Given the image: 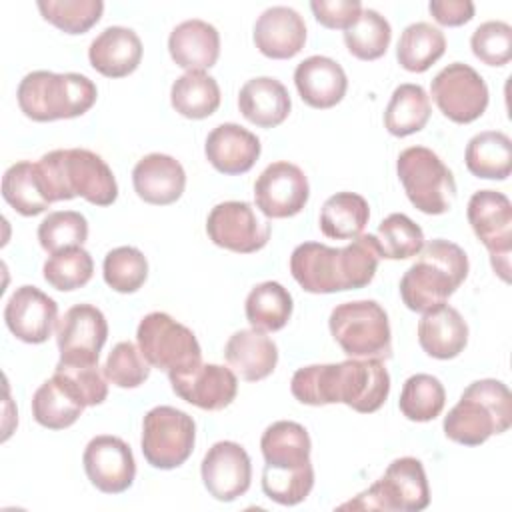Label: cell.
Instances as JSON below:
<instances>
[{"instance_id": "e575fe53", "label": "cell", "mask_w": 512, "mask_h": 512, "mask_svg": "<svg viewBox=\"0 0 512 512\" xmlns=\"http://www.w3.org/2000/svg\"><path fill=\"white\" fill-rule=\"evenodd\" d=\"M172 108L192 120L212 116L220 106V86L204 72H186L170 88Z\"/></svg>"}, {"instance_id": "74e56055", "label": "cell", "mask_w": 512, "mask_h": 512, "mask_svg": "<svg viewBox=\"0 0 512 512\" xmlns=\"http://www.w3.org/2000/svg\"><path fill=\"white\" fill-rule=\"evenodd\" d=\"M86 406L76 400L54 376L38 386L32 396L34 420L50 430H64L72 426Z\"/></svg>"}, {"instance_id": "d590c367", "label": "cell", "mask_w": 512, "mask_h": 512, "mask_svg": "<svg viewBox=\"0 0 512 512\" xmlns=\"http://www.w3.org/2000/svg\"><path fill=\"white\" fill-rule=\"evenodd\" d=\"M430 118V98L420 84H400L386 106L384 126L392 136L404 138L420 132Z\"/></svg>"}, {"instance_id": "f1b7e54d", "label": "cell", "mask_w": 512, "mask_h": 512, "mask_svg": "<svg viewBox=\"0 0 512 512\" xmlns=\"http://www.w3.org/2000/svg\"><path fill=\"white\" fill-rule=\"evenodd\" d=\"M418 342L432 358H456L468 344V324L456 308L442 304L420 318Z\"/></svg>"}, {"instance_id": "ffe728a7", "label": "cell", "mask_w": 512, "mask_h": 512, "mask_svg": "<svg viewBox=\"0 0 512 512\" xmlns=\"http://www.w3.org/2000/svg\"><path fill=\"white\" fill-rule=\"evenodd\" d=\"M172 390L184 402L202 410L218 412L232 404L238 394V380L230 368L218 364H198L184 372L168 374Z\"/></svg>"}, {"instance_id": "484cf974", "label": "cell", "mask_w": 512, "mask_h": 512, "mask_svg": "<svg viewBox=\"0 0 512 512\" xmlns=\"http://www.w3.org/2000/svg\"><path fill=\"white\" fill-rule=\"evenodd\" d=\"M88 60L102 76L124 78L138 68L142 60V42L130 28L108 26L92 40Z\"/></svg>"}, {"instance_id": "52a82bcc", "label": "cell", "mask_w": 512, "mask_h": 512, "mask_svg": "<svg viewBox=\"0 0 512 512\" xmlns=\"http://www.w3.org/2000/svg\"><path fill=\"white\" fill-rule=\"evenodd\" d=\"M96 96V84L88 76L76 72L56 74L50 70L26 74L16 90L20 110L34 122L82 116L94 106Z\"/></svg>"}, {"instance_id": "836d02e7", "label": "cell", "mask_w": 512, "mask_h": 512, "mask_svg": "<svg viewBox=\"0 0 512 512\" xmlns=\"http://www.w3.org/2000/svg\"><path fill=\"white\" fill-rule=\"evenodd\" d=\"M292 296L280 282H262L246 296L244 312L252 328L262 332L282 330L292 316Z\"/></svg>"}, {"instance_id": "c3c4849f", "label": "cell", "mask_w": 512, "mask_h": 512, "mask_svg": "<svg viewBox=\"0 0 512 512\" xmlns=\"http://www.w3.org/2000/svg\"><path fill=\"white\" fill-rule=\"evenodd\" d=\"M470 48L488 66L508 64L512 58V26L502 20L480 24L470 38Z\"/></svg>"}, {"instance_id": "ba28073f", "label": "cell", "mask_w": 512, "mask_h": 512, "mask_svg": "<svg viewBox=\"0 0 512 512\" xmlns=\"http://www.w3.org/2000/svg\"><path fill=\"white\" fill-rule=\"evenodd\" d=\"M330 334L350 358H390L392 338L386 310L376 300L342 302L330 312Z\"/></svg>"}, {"instance_id": "681fc988", "label": "cell", "mask_w": 512, "mask_h": 512, "mask_svg": "<svg viewBox=\"0 0 512 512\" xmlns=\"http://www.w3.org/2000/svg\"><path fill=\"white\" fill-rule=\"evenodd\" d=\"M310 10L314 18L330 30H348L362 14L358 0H312Z\"/></svg>"}, {"instance_id": "d6a6232c", "label": "cell", "mask_w": 512, "mask_h": 512, "mask_svg": "<svg viewBox=\"0 0 512 512\" xmlns=\"http://www.w3.org/2000/svg\"><path fill=\"white\" fill-rule=\"evenodd\" d=\"M2 196L22 216L42 214L52 202L46 196L36 162H16L2 176Z\"/></svg>"}, {"instance_id": "7402d4cb", "label": "cell", "mask_w": 512, "mask_h": 512, "mask_svg": "<svg viewBox=\"0 0 512 512\" xmlns=\"http://www.w3.org/2000/svg\"><path fill=\"white\" fill-rule=\"evenodd\" d=\"M254 44L268 58H294L306 44L304 18L288 6L264 10L254 24Z\"/></svg>"}, {"instance_id": "8fae6325", "label": "cell", "mask_w": 512, "mask_h": 512, "mask_svg": "<svg viewBox=\"0 0 512 512\" xmlns=\"http://www.w3.org/2000/svg\"><path fill=\"white\" fill-rule=\"evenodd\" d=\"M136 340L148 364L168 374L190 370L202 362L194 332L166 312L146 314L138 324Z\"/></svg>"}, {"instance_id": "f35d334b", "label": "cell", "mask_w": 512, "mask_h": 512, "mask_svg": "<svg viewBox=\"0 0 512 512\" xmlns=\"http://www.w3.org/2000/svg\"><path fill=\"white\" fill-rule=\"evenodd\" d=\"M446 404V390L432 374L410 376L400 392V412L412 422H428L440 416Z\"/></svg>"}, {"instance_id": "ee69618b", "label": "cell", "mask_w": 512, "mask_h": 512, "mask_svg": "<svg viewBox=\"0 0 512 512\" xmlns=\"http://www.w3.org/2000/svg\"><path fill=\"white\" fill-rule=\"evenodd\" d=\"M376 238L382 248V258L388 260H408L412 256H418L424 246L422 228L406 214L398 212L386 216L378 224Z\"/></svg>"}, {"instance_id": "1f68e13d", "label": "cell", "mask_w": 512, "mask_h": 512, "mask_svg": "<svg viewBox=\"0 0 512 512\" xmlns=\"http://www.w3.org/2000/svg\"><path fill=\"white\" fill-rule=\"evenodd\" d=\"M370 220V206L356 192H336L320 210V230L326 238L354 240L362 234Z\"/></svg>"}, {"instance_id": "5b68a950", "label": "cell", "mask_w": 512, "mask_h": 512, "mask_svg": "<svg viewBox=\"0 0 512 512\" xmlns=\"http://www.w3.org/2000/svg\"><path fill=\"white\" fill-rule=\"evenodd\" d=\"M420 258L400 278V296L408 310L430 312L458 290L468 276L466 252L448 240H432L418 252Z\"/></svg>"}, {"instance_id": "4dcf8cb0", "label": "cell", "mask_w": 512, "mask_h": 512, "mask_svg": "<svg viewBox=\"0 0 512 512\" xmlns=\"http://www.w3.org/2000/svg\"><path fill=\"white\" fill-rule=\"evenodd\" d=\"M470 174L486 180H506L512 172V142L504 132L486 130L470 138L464 152Z\"/></svg>"}, {"instance_id": "f907efd6", "label": "cell", "mask_w": 512, "mask_h": 512, "mask_svg": "<svg viewBox=\"0 0 512 512\" xmlns=\"http://www.w3.org/2000/svg\"><path fill=\"white\" fill-rule=\"evenodd\" d=\"M428 10L442 26H462L474 18V4L470 0H432Z\"/></svg>"}, {"instance_id": "bcb514c9", "label": "cell", "mask_w": 512, "mask_h": 512, "mask_svg": "<svg viewBox=\"0 0 512 512\" xmlns=\"http://www.w3.org/2000/svg\"><path fill=\"white\" fill-rule=\"evenodd\" d=\"M86 238H88V222L84 214L76 210L50 212L38 226V242L50 254H56L66 248L82 246Z\"/></svg>"}, {"instance_id": "d6986e66", "label": "cell", "mask_w": 512, "mask_h": 512, "mask_svg": "<svg viewBox=\"0 0 512 512\" xmlns=\"http://www.w3.org/2000/svg\"><path fill=\"white\" fill-rule=\"evenodd\" d=\"M200 474L210 496L220 502H232L250 488V456L238 442L220 440L204 454Z\"/></svg>"}, {"instance_id": "7a4b0ae2", "label": "cell", "mask_w": 512, "mask_h": 512, "mask_svg": "<svg viewBox=\"0 0 512 512\" xmlns=\"http://www.w3.org/2000/svg\"><path fill=\"white\" fill-rule=\"evenodd\" d=\"M382 248L376 234H360L344 248L320 242L298 244L290 256V272L302 290L332 294L364 288L372 282Z\"/></svg>"}, {"instance_id": "9c48e42d", "label": "cell", "mask_w": 512, "mask_h": 512, "mask_svg": "<svg viewBox=\"0 0 512 512\" xmlns=\"http://www.w3.org/2000/svg\"><path fill=\"white\" fill-rule=\"evenodd\" d=\"M396 172L412 206L424 214H444L456 198L452 170L426 146H410L400 152Z\"/></svg>"}, {"instance_id": "60d3db41", "label": "cell", "mask_w": 512, "mask_h": 512, "mask_svg": "<svg viewBox=\"0 0 512 512\" xmlns=\"http://www.w3.org/2000/svg\"><path fill=\"white\" fill-rule=\"evenodd\" d=\"M44 280L62 292H70L76 288H82L90 282L94 274V260L88 250L82 246L66 248L56 254H50V258L44 262Z\"/></svg>"}, {"instance_id": "7c38bea8", "label": "cell", "mask_w": 512, "mask_h": 512, "mask_svg": "<svg viewBox=\"0 0 512 512\" xmlns=\"http://www.w3.org/2000/svg\"><path fill=\"white\" fill-rule=\"evenodd\" d=\"M196 442L194 418L172 406H156L142 422V454L146 462L160 470L182 466Z\"/></svg>"}, {"instance_id": "4fadbf2b", "label": "cell", "mask_w": 512, "mask_h": 512, "mask_svg": "<svg viewBox=\"0 0 512 512\" xmlns=\"http://www.w3.org/2000/svg\"><path fill=\"white\" fill-rule=\"evenodd\" d=\"M468 222L486 246L494 272L510 280V252H512V204L506 194L496 190H478L468 200Z\"/></svg>"}, {"instance_id": "7dc6e473", "label": "cell", "mask_w": 512, "mask_h": 512, "mask_svg": "<svg viewBox=\"0 0 512 512\" xmlns=\"http://www.w3.org/2000/svg\"><path fill=\"white\" fill-rule=\"evenodd\" d=\"M106 378L118 388H136L150 376V364L132 342H118L104 364Z\"/></svg>"}, {"instance_id": "ac0fdd59", "label": "cell", "mask_w": 512, "mask_h": 512, "mask_svg": "<svg viewBox=\"0 0 512 512\" xmlns=\"http://www.w3.org/2000/svg\"><path fill=\"white\" fill-rule=\"evenodd\" d=\"M84 472L92 486L104 494H120L128 490L136 476V462L130 446L110 434L94 436L82 456Z\"/></svg>"}, {"instance_id": "e0dca14e", "label": "cell", "mask_w": 512, "mask_h": 512, "mask_svg": "<svg viewBox=\"0 0 512 512\" xmlns=\"http://www.w3.org/2000/svg\"><path fill=\"white\" fill-rule=\"evenodd\" d=\"M108 338V322L92 304H76L64 312L56 326L60 360L76 364H98L100 350Z\"/></svg>"}, {"instance_id": "9a60e30c", "label": "cell", "mask_w": 512, "mask_h": 512, "mask_svg": "<svg viewBox=\"0 0 512 512\" xmlns=\"http://www.w3.org/2000/svg\"><path fill=\"white\" fill-rule=\"evenodd\" d=\"M208 238L230 252L252 254L270 240V222L262 220L248 202L228 200L216 204L206 220Z\"/></svg>"}, {"instance_id": "5bb4252c", "label": "cell", "mask_w": 512, "mask_h": 512, "mask_svg": "<svg viewBox=\"0 0 512 512\" xmlns=\"http://www.w3.org/2000/svg\"><path fill=\"white\" fill-rule=\"evenodd\" d=\"M438 110L456 124L480 118L488 106V86L468 64L452 62L442 68L430 86Z\"/></svg>"}, {"instance_id": "cb8c5ba5", "label": "cell", "mask_w": 512, "mask_h": 512, "mask_svg": "<svg viewBox=\"0 0 512 512\" xmlns=\"http://www.w3.org/2000/svg\"><path fill=\"white\" fill-rule=\"evenodd\" d=\"M294 84L300 98L318 110L336 106L348 88L344 68L328 56H308L294 70Z\"/></svg>"}, {"instance_id": "ab89813d", "label": "cell", "mask_w": 512, "mask_h": 512, "mask_svg": "<svg viewBox=\"0 0 512 512\" xmlns=\"http://www.w3.org/2000/svg\"><path fill=\"white\" fill-rule=\"evenodd\" d=\"M390 38L392 28L388 20L372 8H362L360 18L348 30H344V44L358 60L382 58L390 46Z\"/></svg>"}, {"instance_id": "6da1fadb", "label": "cell", "mask_w": 512, "mask_h": 512, "mask_svg": "<svg viewBox=\"0 0 512 512\" xmlns=\"http://www.w3.org/2000/svg\"><path fill=\"white\" fill-rule=\"evenodd\" d=\"M290 390L298 402L308 406L342 402L360 414H372L388 398L390 374L378 358H348L338 364L298 368Z\"/></svg>"}, {"instance_id": "83f0119b", "label": "cell", "mask_w": 512, "mask_h": 512, "mask_svg": "<svg viewBox=\"0 0 512 512\" xmlns=\"http://www.w3.org/2000/svg\"><path fill=\"white\" fill-rule=\"evenodd\" d=\"M224 358L234 374L246 382H258L270 376L278 364V348L262 330H238L224 348Z\"/></svg>"}, {"instance_id": "b9f144b4", "label": "cell", "mask_w": 512, "mask_h": 512, "mask_svg": "<svg viewBox=\"0 0 512 512\" xmlns=\"http://www.w3.org/2000/svg\"><path fill=\"white\" fill-rule=\"evenodd\" d=\"M102 274L104 282L112 290L120 294H132L148 278V260L134 246H118L106 254Z\"/></svg>"}, {"instance_id": "8992f818", "label": "cell", "mask_w": 512, "mask_h": 512, "mask_svg": "<svg viewBox=\"0 0 512 512\" xmlns=\"http://www.w3.org/2000/svg\"><path fill=\"white\" fill-rule=\"evenodd\" d=\"M512 424V394L494 378L472 382L444 418V434L464 446H480Z\"/></svg>"}, {"instance_id": "30bf717a", "label": "cell", "mask_w": 512, "mask_h": 512, "mask_svg": "<svg viewBox=\"0 0 512 512\" xmlns=\"http://www.w3.org/2000/svg\"><path fill=\"white\" fill-rule=\"evenodd\" d=\"M430 504V488L424 466L418 458L402 456L390 462L384 476L368 490L340 508L384 510V512H420Z\"/></svg>"}, {"instance_id": "44dd1931", "label": "cell", "mask_w": 512, "mask_h": 512, "mask_svg": "<svg viewBox=\"0 0 512 512\" xmlns=\"http://www.w3.org/2000/svg\"><path fill=\"white\" fill-rule=\"evenodd\" d=\"M8 330L22 342L42 344L50 338L58 322V304L36 286H20L12 292L4 308Z\"/></svg>"}, {"instance_id": "603a6c76", "label": "cell", "mask_w": 512, "mask_h": 512, "mask_svg": "<svg viewBox=\"0 0 512 512\" xmlns=\"http://www.w3.org/2000/svg\"><path fill=\"white\" fill-rule=\"evenodd\" d=\"M132 184L144 202L166 206L182 196L186 172L176 158L152 152L136 162L132 170Z\"/></svg>"}, {"instance_id": "2e32d148", "label": "cell", "mask_w": 512, "mask_h": 512, "mask_svg": "<svg viewBox=\"0 0 512 512\" xmlns=\"http://www.w3.org/2000/svg\"><path fill=\"white\" fill-rule=\"evenodd\" d=\"M310 196L306 174L292 162L268 164L254 182V200L266 218H290L302 212Z\"/></svg>"}, {"instance_id": "8d00e7d4", "label": "cell", "mask_w": 512, "mask_h": 512, "mask_svg": "<svg viewBox=\"0 0 512 512\" xmlns=\"http://www.w3.org/2000/svg\"><path fill=\"white\" fill-rule=\"evenodd\" d=\"M446 52L444 32L428 22H414L404 28L398 40L396 58L408 72H426Z\"/></svg>"}, {"instance_id": "4316f807", "label": "cell", "mask_w": 512, "mask_h": 512, "mask_svg": "<svg viewBox=\"0 0 512 512\" xmlns=\"http://www.w3.org/2000/svg\"><path fill=\"white\" fill-rule=\"evenodd\" d=\"M168 52L176 66L188 72H204L218 62L220 34L204 20H186L170 32Z\"/></svg>"}, {"instance_id": "d4e9b609", "label": "cell", "mask_w": 512, "mask_h": 512, "mask_svg": "<svg viewBox=\"0 0 512 512\" xmlns=\"http://www.w3.org/2000/svg\"><path fill=\"white\" fill-rule=\"evenodd\" d=\"M204 154L218 172L236 176L248 172L256 164L260 156V140L250 130L226 122L208 134Z\"/></svg>"}, {"instance_id": "7bdbcfd3", "label": "cell", "mask_w": 512, "mask_h": 512, "mask_svg": "<svg viewBox=\"0 0 512 512\" xmlns=\"http://www.w3.org/2000/svg\"><path fill=\"white\" fill-rule=\"evenodd\" d=\"M42 18L66 34L88 32L104 12L100 0H42L38 2Z\"/></svg>"}, {"instance_id": "277c9868", "label": "cell", "mask_w": 512, "mask_h": 512, "mask_svg": "<svg viewBox=\"0 0 512 512\" xmlns=\"http://www.w3.org/2000/svg\"><path fill=\"white\" fill-rule=\"evenodd\" d=\"M36 164L50 202L80 196L94 206H110L118 198V184L110 166L92 150H52Z\"/></svg>"}, {"instance_id": "3957f363", "label": "cell", "mask_w": 512, "mask_h": 512, "mask_svg": "<svg viewBox=\"0 0 512 512\" xmlns=\"http://www.w3.org/2000/svg\"><path fill=\"white\" fill-rule=\"evenodd\" d=\"M310 448V436L298 422L278 420L264 430L260 438L266 462L262 490L270 500L282 506H296L306 500L314 486Z\"/></svg>"}, {"instance_id": "f6af8a7d", "label": "cell", "mask_w": 512, "mask_h": 512, "mask_svg": "<svg viewBox=\"0 0 512 512\" xmlns=\"http://www.w3.org/2000/svg\"><path fill=\"white\" fill-rule=\"evenodd\" d=\"M54 378L84 406L102 404L108 396V378L98 364H76L58 360L54 368Z\"/></svg>"}, {"instance_id": "f546056e", "label": "cell", "mask_w": 512, "mask_h": 512, "mask_svg": "<svg viewBox=\"0 0 512 512\" xmlns=\"http://www.w3.org/2000/svg\"><path fill=\"white\" fill-rule=\"evenodd\" d=\"M238 108L248 122L260 128H274L288 118L292 102L286 86L280 80L260 76L248 80L240 88Z\"/></svg>"}]
</instances>
